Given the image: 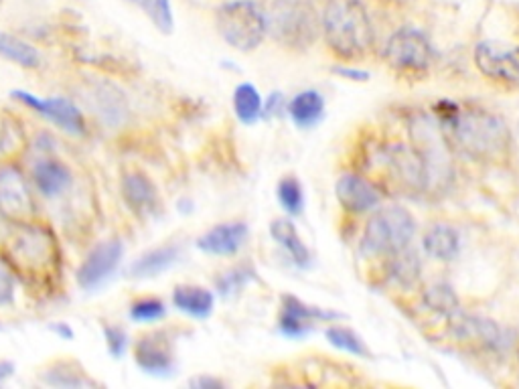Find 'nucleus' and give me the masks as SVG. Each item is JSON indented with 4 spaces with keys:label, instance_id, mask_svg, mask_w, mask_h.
Instances as JSON below:
<instances>
[{
    "label": "nucleus",
    "instance_id": "obj_1",
    "mask_svg": "<svg viewBox=\"0 0 519 389\" xmlns=\"http://www.w3.org/2000/svg\"><path fill=\"white\" fill-rule=\"evenodd\" d=\"M434 114L455 152L481 165L503 167L511 163L513 136L499 114L473 102H440Z\"/></svg>",
    "mask_w": 519,
    "mask_h": 389
},
{
    "label": "nucleus",
    "instance_id": "obj_2",
    "mask_svg": "<svg viewBox=\"0 0 519 389\" xmlns=\"http://www.w3.org/2000/svg\"><path fill=\"white\" fill-rule=\"evenodd\" d=\"M3 256L15 276L31 288L49 290L61 276V250L53 229L39 219L13 223L3 242Z\"/></svg>",
    "mask_w": 519,
    "mask_h": 389
},
{
    "label": "nucleus",
    "instance_id": "obj_3",
    "mask_svg": "<svg viewBox=\"0 0 519 389\" xmlns=\"http://www.w3.org/2000/svg\"><path fill=\"white\" fill-rule=\"evenodd\" d=\"M321 37L343 65L363 63L380 51L374 17L363 0H327L321 13Z\"/></svg>",
    "mask_w": 519,
    "mask_h": 389
},
{
    "label": "nucleus",
    "instance_id": "obj_4",
    "mask_svg": "<svg viewBox=\"0 0 519 389\" xmlns=\"http://www.w3.org/2000/svg\"><path fill=\"white\" fill-rule=\"evenodd\" d=\"M414 233L416 221L408 209L398 205L378 207L365 221L359 240L361 258L380 266L382 262L408 250Z\"/></svg>",
    "mask_w": 519,
    "mask_h": 389
},
{
    "label": "nucleus",
    "instance_id": "obj_5",
    "mask_svg": "<svg viewBox=\"0 0 519 389\" xmlns=\"http://www.w3.org/2000/svg\"><path fill=\"white\" fill-rule=\"evenodd\" d=\"M268 35L288 51H307L321 37V15L311 0H270Z\"/></svg>",
    "mask_w": 519,
    "mask_h": 389
},
{
    "label": "nucleus",
    "instance_id": "obj_6",
    "mask_svg": "<svg viewBox=\"0 0 519 389\" xmlns=\"http://www.w3.org/2000/svg\"><path fill=\"white\" fill-rule=\"evenodd\" d=\"M215 27L230 47L256 51L268 37L266 9L256 0H228L215 11Z\"/></svg>",
    "mask_w": 519,
    "mask_h": 389
},
{
    "label": "nucleus",
    "instance_id": "obj_7",
    "mask_svg": "<svg viewBox=\"0 0 519 389\" xmlns=\"http://www.w3.org/2000/svg\"><path fill=\"white\" fill-rule=\"evenodd\" d=\"M380 57L396 77L410 84L426 80L434 65V49L430 41L412 27L394 31L380 49Z\"/></svg>",
    "mask_w": 519,
    "mask_h": 389
},
{
    "label": "nucleus",
    "instance_id": "obj_8",
    "mask_svg": "<svg viewBox=\"0 0 519 389\" xmlns=\"http://www.w3.org/2000/svg\"><path fill=\"white\" fill-rule=\"evenodd\" d=\"M0 213L11 225L37 219V201L29 179L11 159L0 163Z\"/></svg>",
    "mask_w": 519,
    "mask_h": 389
},
{
    "label": "nucleus",
    "instance_id": "obj_9",
    "mask_svg": "<svg viewBox=\"0 0 519 389\" xmlns=\"http://www.w3.org/2000/svg\"><path fill=\"white\" fill-rule=\"evenodd\" d=\"M473 61L487 82L501 88L519 86V45L481 41L473 51Z\"/></svg>",
    "mask_w": 519,
    "mask_h": 389
},
{
    "label": "nucleus",
    "instance_id": "obj_10",
    "mask_svg": "<svg viewBox=\"0 0 519 389\" xmlns=\"http://www.w3.org/2000/svg\"><path fill=\"white\" fill-rule=\"evenodd\" d=\"M13 100H17L19 104H23L25 108L37 112L39 116L47 118L51 124L59 126L63 132L73 134V136H84L88 132V124H86V116L84 112L73 104L67 98H49L43 100L31 92L25 90H15L11 94Z\"/></svg>",
    "mask_w": 519,
    "mask_h": 389
},
{
    "label": "nucleus",
    "instance_id": "obj_11",
    "mask_svg": "<svg viewBox=\"0 0 519 389\" xmlns=\"http://www.w3.org/2000/svg\"><path fill=\"white\" fill-rule=\"evenodd\" d=\"M335 195H337L339 207L347 215L361 217L380 207L384 193L374 181H369L365 175H361L357 171H349L337 179Z\"/></svg>",
    "mask_w": 519,
    "mask_h": 389
},
{
    "label": "nucleus",
    "instance_id": "obj_12",
    "mask_svg": "<svg viewBox=\"0 0 519 389\" xmlns=\"http://www.w3.org/2000/svg\"><path fill=\"white\" fill-rule=\"evenodd\" d=\"M337 319L335 313H327L317 306H311L292 294L282 296L280 315H278V331L288 339H303L313 331L317 323Z\"/></svg>",
    "mask_w": 519,
    "mask_h": 389
},
{
    "label": "nucleus",
    "instance_id": "obj_13",
    "mask_svg": "<svg viewBox=\"0 0 519 389\" xmlns=\"http://www.w3.org/2000/svg\"><path fill=\"white\" fill-rule=\"evenodd\" d=\"M134 361L148 375H169L175 369L173 339L165 331H148L134 343Z\"/></svg>",
    "mask_w": 519,
    "mask_h": 389
},
{
    "label": "nucleus",
    "instance_id": "obj_14",
    "mask_svg": "<svg viewBox=\"0 0 519 389\" xmlns=\"http://www.w3.org/2000/svg\"><path fill=\"white\" fill-rule=\"evenodd\" d=\"M122 256L124 246L120 240H108L94 246L78 270V284L84 290L100 288L118 270Z\"/></svg>",
    "mask_w": 519,
    "mask_h": 389
},
{
    "label": "nucleus",
    "instance_id": "obj_15",
    "mask_svg": "<svg viewBox=\"0 0 519 389\" xmlns=\"http://www.w3.org/2000/svg\"><path fill=\"white\" fill-rule=\"evenodd\" d=\"M246 221H226L213 225L197 240V248L211 256H236L248 240Z\"/></svg>",
    "mask_w": 519,
    "mask_h": 389
},
{
    "label": "nucleus",
    "instance_id": "obj_16",
    "mask_svg": "<svg viewBox=\"0 0 519 389\" xmlns=\"http://www.w3.org/2000/svg\"><path fill=\"white\" fill-rule=\"evenodd\" d=\"M31 181L35 189L47 197L57 199L65 195L73 185V173L71 169L53 157H41L31 167Z\"/></svg>",
    "mask_w": 519,
    "mask_h": 389
},
{
    "label": "nucleus",
    "instance_id": "obj_17",
    "mask_svg": "<svg viewBox=\"0 0 519 389\" xmlns=\"http://www.w3.org/2000/svg\"><path fill=\"white\" fill-rule=\"evenodd\" d=\"M122 197L134 215H153L159 207V193L153 181L140 171H130L122 177Z\"/></svg>",
    "mask_w": 519,
    "mask_h": 389
},
{
    "label": "nucleus",
    "instance_id": "obj_18",
    "mask_svg": "<svg viewBox=\"0 0 519 389\" xmlns=\"http://www.w3.org/2000/svg\"><path fill=\"white\" fill-rule=\"evenodd\" d=\"M88 106H92V110L104 124L114 126V128L124 124V120L128 116V106H126L124 94L106 82L94 84L90 88Z\"/></svg>",
    "mask_w": 519,
    "mask_h": 389
},
{
    "label": "nucleus",
    "instance_id": "obj_19",
    "mask_svg": "<svg viewBox=\"0 0 519 389\" xmlns=\"http://www.w3.org/2000/svg\"><path fill=\"white\" fill-rule=\"evenodd\" d=\"M173 306L193 319H207L213 313L215 296L197 284H179L173 290Z\"/></svg>",
    "mask_w": 519,
    "mask_h": 389
},
{
    "label": "nucleus",
    "instance_id": "obj_20",
    "mask_svg": "<svg viewBox=\"0 0 519 389\" xmlns=\"http://www.w3.org/2000/svg\"><path fill=\"white\" fill-rule=\"evenodd\" d=\"M422 248L426 256L438 262H453L461 248L459 233L451 225H442V223L432 225L424 231Z\"/></svg>",
    "mask_w": 519,
    "mask_h": 389
},
{
    "label": "nucleus",
    "instance_id": "obj_21",
    "mask_svg": "<svg viewBox=\"0 0 519 389\" xmlns=\"http://www.w3.org/2000/svg\"><path fill=\"white\" fill-rule=\"evenodd\" d=\"M270 236L290 256V260L296 266L307 268L311 264V252L305 246L303 238L299 236V231H296V227L290 219H286V217L274 219L270 225Z\"/></svg>",
    "mask_w": 519,
    "mask_h": 389
},
{
    "label": "nucleus",
    "instance_id": "obj_22",
    "mask_svg": "<svg viewBox=\"0 0 519 389\" xmlns=\"http://www.w3.org/2000/svg\"><path fill=\"white\" fill-rule=\"evenodd\" d=\"M181 256L179 246H161L151 252L140 256L128 270L130 278L134 280H146V278H157L159 274L167 272L171 266L177 264Z\"/></svg>",
    "mask_w": 519,
    "mask_h": 389
},
{
    "label": "nucleus",
    "instance_id": "obj_23",
    "mask_svg": "<svg viewBox=\"0 0 519 389\" xmlns=\"http://www.w3.org/2000/svg\"><path fill=\"white\" fill-rule=\"evenodd\" d=\"M288 116L299 128H313L325 116V100L319 92L305 90L290 100Z\"/></svg>",
    "mask_w": 519,
    "mask_h": 389
},
{
    "label": "nucleus",
    "instance_id": "obj_24",
    "mask_svg": "<svg viewBox=\"0 0 519 389\" xmlns=\"http://www.w3.org/2000/svg\"><path fill=\"white\" fill-rule=\"evenodd\" d=\"M43 381L53 387H90L96 385L86 369L73 359H57L43 369Z\"/></svg>",
    "mask_w": 519,
    "mask_h": 389
},
{
    "label": "nucleus",
    "instance_id": "obj_25",
    "mask_svg": "<svg viewBox=\"0 0 519 389\" xmlns=\"http://www.w3.org/2000/svg\"><path fill=\"white\" fill-rule=\"evenodd\" d=\"M0 57L25 69H37L41 65V55L37 47L5 31H0Z\"/></svg>",
    "mask_w": 519,
    "mask_h": 389
},
{
    "label": "nucleus",
    "instance_id": "obj_26",
    "mask_svg": "<svg viewBox=\"0 0 519 389\" xmlns=\"http://www.w3.org/2000/svg\"><path fill=\"white\" fill-rule=\"evenodd\" d=\"M234 112L236 118L246 126L256 124L264 116L262 96L252 84H240L234 90Z\"/></svg>",
    "mask_w": 519,
    "mask_h": 389
},
{
    "label": "nucleus",
    "instance_id": "obj_27",
    "mask_svg": "<svg viewBox=\"0 0 519 389\" xmlns=\"http://www.w3.org/2000/svg\"><path fill=\"white\" fill-rule=\"evenodd\" d=\"M422 302L424 306L430 310V313L444 317V319H453L459 313V300L455 296V292L444 286V284H432L422 292Z\"/></svg>",
    "mask_w": 519,
    "mask_h": 389
},
{
    "label": "nucleus",
    "instance_id": "obj_28",
    "mask_svg": "<svg viewBox=\"0 0 519 389\" xmlns=\"http://www.w3.org/2000/svg\"><path fill=\"white\" fill-rule=\"evenodd\" d=\"M276 197H278L280 207L288 215L296 217V215L303 213V209H305V193H303L301 181L296 179L294 175H286V177L280 179V183L276 187Z\"/></svg>",
    "mask_w": 519,
    "mask_h": 389
},
{
    "label": "nucleus",
    "instance_id": "obj_29",
    "mask_svg": "<svg viewBox=\"0 0 519 389\" xmlns=\"http://www.w3.org/2000/svg\"><path fill=\"white\" fill-rule=\"evenodd\" d=\"M134 5H138L144 11V15L151 19V23L163 35H171L175 31V17H173L171 0H134Z\"/></svg>",
    "mask_w": 519,
    "mask_h": 389
},
{
    "label": "nucleus",
    "instance_id": "obj_30",
    "mask_svg": "<svg viewBox=\"0 0 519 389\" xmlns=\"http://www.w3.org/2000/svg\"><path fill=\"white\" fill-rule=\"evenodd\" d=\"M325 335H327V339H329V343L333 347H337V349H341L345 353H351V355H357V357H365V359L372 357V353H369V349L361 341V337L355 331L347 329V327L333 325V327H329L325 331Z\"/></svg>",
    "mask_w": 519,
    "mask_h": 389
},
{
    "label": "nucleus",
    "instance_id": "obj_31",
    "mask_svg": "<svg viewBox=\"0 0 519 389\" xmlns=\"http://www.w3.org/2000/svg\"><path fill=\"white\" fill-rule=\"evenodd\" d=\"M167 315V304L159 296H140L130 304L134 323H159Z\"/></svg>",
    "mask_w": 519,
    "mask_h": 389
},
{
    "label": "nucleus",
    "instance_id": "obj_32",
    "mask_svg": "<svg viewBox=\"0 0 519 389\" xmlns=\"http://www.w3.org/2000/svg\"><path fill=\"white\" fill-rule=\"evenodd\" d=\"M248 280H250V272H248V270H244V268H234V270H230L228 274L217 278L215 286H217V290H219L221 294L230 296V294H236V290H240Z\"/></svg>",
    "mask_w": 519,
    "mask_h": 389
},
{
    "label": "nucleus",
    "instance_id": "obj_33",
    "mask_svg": "<svg viewBox=\"0 0 519 389\" xmlns=\"http://www.w3.org/2000/svg\"><path fill=\"white\" fill-rule=\"evenodd\" d=\"M15 272L11 264L0 256V306H7L15 298Z\"/></svg>",
    "mask_w": 519,
    "mask_h": 389
},
{
    "label": "nucleus",
    "instance_id": "obj_34",
    "mask_svg": "<svg viewBox=\"0 0 519 389\" xmlns=\"http://www.w3.org/2000/svg\"><path fill=\"white\" fill-rule=\"evenodd\" d=\"M104 339H106V347L110 351V355L114 359H120L126 351V345H128V337H126V331L116 327V325H106L104 327Z\"/></svg>",
    "mask_w": 519,
    "mask_h": 389
},
{
    "label": "nucleus",
    "instance_id": "obj_35",
    "mask_svg": "<svg viewBox=\"0 0 519 389\" xmlns=\"http://www.w3.org/2000/svg\"><path fill=\"white\" fill-rule=\"evenodd\" d=\"M282 108H284V98L280 92H274V94H270V98L264 104V116L270 118V116L282 112Z\"/></svg>",
    "mask_w": 519,
    "mask_h": 389
},
{
    "label": "nucleus",
    "instance_id": "obj_36",
    "mask_svg": "<svg viewBox=\"0 0 519 389\" xmlns=\"http://www.w3.org/2000/svg\"><path fill=\"white\" fill-rule=\"evenodd\" d=\"M353 65H341L339 69H337V73L339 75H345V77H351V80H365L367 77V73H363V71H359V69H351Z\"/></svg>",
    "mask_w": 519,
    "mask_h": 389
},
{
    "label": "nucleus",
    "instance_id": "obj_37",
    "mask_svg": "<svg viewBox=\"0 0 519 389\" xmlns=\"http://www.w3.org/2000/svg\"><path fill=\"white\" fill-rule=\"evenodd\" d=\"M49 329H51L55 335L63 337L65 341L73 339V331H71V329H69V325H65V323H53V325H49Z\"/></svg>",
    "mask_w": 519,
    "mask_h": 389
},
{
    "label": "nucleus",
    "instance_id": "obj_38",
    "mask_svg": "<svg viewBox=\"0 0 519 389\" xmlns=\"http://www.w3.org/2000/svg\"><path fill=\"white\" fill-rule=\"evenodd\" d=\"M193 387H219L221 381L219 379H209V377H197L191 381Z\"/></svg>",
    "mask_w": 519,
    "mask_h": 389
},
{
    "label": "nucleus",
    "instance_id": "obj_39",
    "mask_svg": "<svg viewBox=\"0 0 519 389\" xmlns=\"http://www.w3.org/2000/svg\"><path fill=\"white\" fill-rule=\"evenodd\" d=\"M13 373H15V365L13 363L0 361V383H3L5 379H9Z\"/></svg>",
    "mask_w": 519,
    "mask_h": 389
},
{
    "label": "nucleus",
    "instance_id": "obj_40",
    "mask_svg": "<svg viewBox=\"0 0 519 389\" xmlns=\"http://www.w3.org/2000/svg\"><path fill=\"white\" fill-rule=\"evenodd\" d=\"M9 229H11L9 219H7L3 213H0V246H3V242H5V238H7Z\"/></svg>",
    "mask_w": 519,
    "mask_h": 389
},
{
    "label": "nucleus",
    "instance_id": "obj_41",
    "mask_svg": "<svg viewBox=\"0 0 519 389\" xmlns=\"http://www.w3.org/2000/svg\"><path fill=\"white\" fill-rule=\"evenodd\" d=\"M517 361H519V349H517Z\"/></svg>",
    "mask_w": 519,
    "mask_h": 389
},
{
    "label": "nucleus",
    "instance_id": "obj_42",
    "mask_svg": "<svg viewBox=\"0 0 519 389\" xmlns=\"http://www.w3.org/2000/svg\"><path fill=\"white\" fill-rule=\"evenodd\" d=\"M128 3H134V0H128Z\"/></svg>",
    "mask_w": 519,
    "mask_h": 389
},
{
    "label": "nucleus",
    "instance_id": "obj_43",
    "mask_svg": "<svg viewBox=\"0 0 519 389\" xmlns=\"http://www.w3.org/2000/svg\"><path fill=\"white\" fill-rule=\"evenodd\" d=\"M0 3H3V0H0Z\"/></svg>",
    "mask_w": 519,
    "mask_h": 389
}]
</instances>
